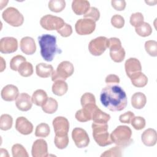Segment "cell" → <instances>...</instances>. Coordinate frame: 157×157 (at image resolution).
<instances>
[{"instance_id":"obj_44","label":"cell","mask_w":157,"mask_h":157,"mask_svg":"<svg viewBox=\"0 0 157 157\" xmlns=\"http://www.w3.org/2000/svg\"><path fill=\"white\" fill-rule=\"evenodd\" d=\"M111 23L113 26L116 28L120 29L124 26V18L118 14H115L112 16L111 18Z\"/></svg>"},{"instance_id":"obj_43","label":"cell","mask_w":157,"mask_h":157,"mask_svg":"<svg viewBox=\"0 0 157 157\" xmlns=\"http://www.w3.org/2000/svg\"><path fill=\"white\" fill-rule=\"evenodd\" d=\"M144 16L140 12H136L132 13L130 17L129 22L132 26L135 28L140 25L141 23L144 22Z\"/></svg>"},{"instance_id":"obj_25","label":"cell","mask_w":157,"mask_h":157,"mask_svg":"<svg viewBox=\"0 0 157 157\" xmlns=\"http://www.w3.org/2000/svg\"><path fill=\"white\" fill-rule=\"evenodd\" d=\"M146 102V96L141 92L135 93L131 97V105L135 109H142L145 105Z\"/></svg>"},{"instance_id":"obj_23","label":"cell","mask_w":157,"mask_h":157,"mask_svg":"<svg viewBox=\"0 0 157 157\" xmlns=\"http://www.w3.org/2000/svg\"><path fill=\"white\" fill-rule=\"evenodd\" d=\"M53 71V66L51 64L46 63H39L36 67V74L41 78L49 77L51 76Z\"/></svg>"},{"instance_id":"obj_36","label":"cell","mask_w":157,"mask_h":157,"mask_svg":"<svg viewBox=\"0 0 157 157\" xmlns=\"http://www.w3.org/2000/svg\"><path fill=\"white\" fill-rule=\"evenodd\" d=\"M145 49L148 55L156 57L157 56V42L154 40L146 41L145 43Z\"/></svg>"},{"instance_id":"obj_27","label":"cell","mask_w":157,"mask_h":157,"mask_svg":"<svg viewBox=\"0 0 157 157\" xmlns=\"http://www.w3.org/2000/svg\"><path fill=\"white\" fill-rule=\"evenodd\" d=\"M47 93L41 89L36 90L31 97L32 102L37 106L42 107L47 99Z\"/></svg>"},{"instance_id":"obj_7","label":"cell","mask_w":157,"mask_h":157,"mask_svg":"<svg viewBox=\"0 0 157 157\" xmlns=\"http://www.w3.org/2000/svg\"><path fill=\"white\" fill-rule=\"evenodd\" d=\"M2 17L6 23L15 27L20 26L24 21L23 15L17 9L13 7H9L5 9L2 13Z\"/></svg>"},{"instance_id":"obj_34","label":"cell","mask_w":157,"mask_h":157,"mask_svg":"<svg viewBox=\"0 0 157 157\" xmlns=\"http://www.w3.org/2000/svg\"><path fill=\"white\" fill-rule=\"evenodd\" d=\"M50 129L48 124L42 123L36 126L35 136L39 137H47L50 134Z\"/></svg>"},{"instance_id":"obj_48","label":"cell","mask_w":157,"mask_h":157,"mask_svg":"<svg viewBox=\"0 0 157 157\" xmlns=\"http://www.w3.org/2000/svg\"><path fill=\"white\" fill-rule=\"evenodd\" d=\"M105 82L107 84H115L120 83V78L118 75L115 74L108 75L105 79Z\"/></svg>"},{"instance_id":"obj_30","label":"cell","mask_w":157,"mask_h":157,"mask_svg":"<svg viewBox=\"0 0 157 157\" xmlns=\"http://www.w3.org/2000/svg\"><path fill=\"white\" fill-rule=\"evenodd\" d=\"M136 33L142 37L149 36L152 33V28L150 25L147 22H143L140 25L135 28Z\"/></svg>"},{"instance_id":"obj_6","label":"cell","mask_w":157,"mask_h":157,"mask_svg":"<svg viewBox=\"0 0 157 157\" xmlns=\"http://www.w3.org/2000/svg\"><path fill=\"white\" fill-rule=\"evenodd\" d=\"M110 56L115 63L122 62L125 57L124 49L121 46V42L118 38L111 37L109 39Z\"/></svg>"},{"instance_id":"obj_16","label":"cell","mask_w":157,"mask_h":157,"mask_svg":"<svg viewBox=\"0 0 157 157\" xmlns=\"http://www.w3.org/2000/svg\"><path fill=\"white\" fill-rule=\"evenodd\" d=\"M15 129L21 134L28 135L33 132V125L26 118L19 117L16 120Z\"/></svg>"},{"instance_id":"obj_32","label":"cell","mask_w":157,"mask_h":157,"mask_svg":"<svg viewBox=\"0 0 157 157\" xmlns=\"http://www.w3.org/2000/svg\"><path fill=\"white\" fill-rule=\"evenodd\" d=\"M13 124V118L9 114H2L0 118V129L2 131L10 129Z\"/></svg>"},{"instance_id":"obj_8","label":"cell","mask_w":157,"mask_h":157,"mask_svg":"<svg viewBox=\"0 0 157 157\" xmlns=\"http://www.w3.org/2000/svg\"><path fill=\"white\" fill-rule=\"evenodd\" d=\"M64 23L65 22L63 18L51 14H47L43 16L40 20V25L41 26L48 31H58L64 26Z\"/></svg>"},{"instance_id":"obj_33","label":"cell","mask_w":157,"mask_h":157,"mask_svg":"<svg viewBox=\"0 0 157 157\" xmlns=\"http://www.w3.org/2000/svg\"><path fill=\"white\" fill-rule=\"evenodd\" d=\"M66 7V2L64 0H51L48 2L49 9L54 12H60Z\"/></svg>"},{"instance_id":"obj_1","label":"cell","mask_w":157,"mask_h":157,"mask_svg":"<svg viewBox=\"0 0 157 157\" xmlns=\"http://www.w3.org/2000/svg\"><path fill=\"white\" fill-rule=\"evenodd\" d=\"M102 104L110 111L124 110L127 105V96L123 89L117 85L109 84L104 87L100 94Z\"/></svg>"},{"instance_id":"obj_38","label":"cell","mask_w":157,"mask_h":157,"mask_svg":"<svg viewBox=\"0 0 157 157\" xmlns=\"http://www.w3.org/2000/svg\"><path fill=\"white\" fill-rule=\"evenodd\" d=\"M121 156H122V147L118 145L105 151L101 155V157H107V156L120 157Z\"/></svg>"},{"instance_id":"obj_19","label":"cell","mask_w":157,"mask_h":157,"mask_svg":"<svg viewBox=\"0 0 157 157\" xmlns=\"http://www.w3.org/2000/svg\"><path fill=\"white\" fill-rule=\"evenodd\" d=\"M21 50L26 55H33L36 50V45L33 38L26 36L23 37L20 42Z\"/></svg>"},{"instance_id":"obj_22","label":"cell","mask_w":157,"mask_h":157,"mask_svg":"<svg viewBox=\"0 0 157 157\" xmlns=\"http://www.w3.org/2000/svg\"><path fill=\"white\" fill-rule=\"evenodd\" d=\"M90 8V2L86 0H74L72 2V9L78 15L85 14Z\"/></svg>"},{"instance_id":"obj_40","label":"cell","mask_w":157,"mask_h":157,"mask_svg":"<svg viewBox=\"0 0 157 157\" xmlns=\"http://www.w3.org/2000/svg\"><path fill=\"white\" fill-rule=\"evenodd\" d=\"M132 126L136 130H141L144 129L146 124V121L144 118L142 117H134L131 121Z\"/></svg>"},{"instance_id":"obj_4","label":"cell","mask_w":157,"mask_h":157,"mask_svg":"<svg viewBox=\"0 0 157 157\" xmlns=\"http://www.w3.org/2000/svg\"><path fill=\"white\" fill-rule=\"evenodd\" d=\"M93 136L96 144L101 147H105L113 144L108 132L107 123H92Z\"/></svg>"},{"instance_id":"obj_2","label":"cell","mask_w":157,"mask_h":157,"mask_svg":"<svg viewBox=\"0 0 157 157\" xmlns=\"http://www.w3.org/2000/svg\"><path fill=\"white\" fill-rule=\"evenodd\" d=\"M40 47V55L46 61H52L56 53H61V50L58 48L56 37L48 34H42L38 37Z\"/></svg>"},{"instance_id":"obj_13","label":"cell","mask_w":157,"mask_h":157,"mask_svg":"<svg viewBox=\"0 0 157 157\" xmlns=\"http://www.w3.org/2000/svg\"><path fill=\"white\" fill-rule=\"evenodd\" d=\"M18 42L13 37H2L0 41V52L2 53H12L17 51Z\"/></svg>"},{"instance_id":"obj_14","label":"cell","mask_w":157,"mask_h":157,"mask_svg":"<svg viewBox=\"0 0 157 157\" xmlns=\"http://www.w3.org/2000/svg\"><path fill=\"white\" fill-rule=\"evenodd\" d=\"M31 153L33 157H46L48 156L47 142L44 139H37L33 144Z\"/></svg>"},{"instance_id":"obj_41","label":"cell","mask_w":157,"mask_h":157,"mask_svg":"<svg viewBox=\"0 0 157 157\" xmlns=\"http://www.w3.org/2000/svg\"><path fill=\"white\" fill-rule=\"evenodd\" d=\"M85 18H90L95 22L98 21L100 18V12L99 10L94 7H91L87 12L83 15Z\"/></svg>"},{"instance_id":"obj_18","label":"cell","mask_w":157,"mask_h":157,"mask_svg":"<svg viewBox=\"0 0 157 157\" xmlns=\"http://www.w3.org/2000/svg\"><path fill=\"white\" fill-rule=\"evenodd\" d=\"M1 98L6 101H13L16 100L19 95L18 88L12 84L7 85L1 90Z\"/></svg>"},{"instance_id":"obj_17","label":"cell","mask_w":157,"mask_h":157,"mask_svg":"<svg viewBox=\"0 0 157 157\" xmlns=\"http://www.w3.org/2000/svg\"><path fill=\"white\" fill-rule=\"evenodd\" d=\"M15 105L17 109L21 111L26 112L30 110L33 105L31 96L26 93H20L16 99Z\"/></svg>"},{"instance_id":"obj_45","label":"cell","mask_w":157,"mask_h":157,"mask_svg":"<svg viewBox=\"0 0 157 157\" xmlns=\"http://www.w3.org/2000/svg\"><path fill=\"white\" fill-rule=\"evenodd\" d=\"M57 33L59 34H60L62 37H69L72 33V26L70 25L65 23L64 26L61 29L57 31Z\"/></svg>"},{"instance_id":"obj_10","label":"cell","mask_w":157,"mask_h":157,"mask_svg":"<svg viewBox=\"0 0 157 157\" xmlns=\"http://www.w3.org/2000/svg\"><path fill=\"white\" fill-rule=\"evenodd\" d=\"M96 22L90 18H80L75 25L76 33L79 35H89L94 32Z\"/></svg>"},{"instance_id":"obj_21","label":"cell","mask_w":157,"mask_h":157,"mask_svg":"<svg viewBox=\"0 0 157 157\" xmlns=\"http://www.w3.org/2000/svg\"><path fill=\"white\" fill-rule=\"evenodd\" d=\"M141 140L143 144L148 147H152L156 145L157 135L155 129L148 128L144 131L141 136Z\"/></svg>"},{"instance_id":"obj_26","label":"cell","mask_w":157,"mask_h":157,"mask_svg":"<svg viewBox=\"0 0 157 157\" xmlns=\"http://www.w3.org/2000/svg\"><path fill=\"white\" fill-rule=\"evenodd\" d=\"M52 92L56 96H61L66 93L68 90V85L65 80H58L54 82L52 85Z\"/></svg>"},{"instance_id":"obj_50","label":"cell","mask_w":157,"mask_h":157,"mask_svg":"<svg viewBox=\"0 0 157 157\" xmlns=\"http://www.w3.org/2000/svg\"><path fill=\"white\" fill-rule=\"evenodd\" d=\"M1 72H2L5 69H6V62L4 61L3 58L1 57Z\"/></svg>"},{"instance_id":"obj_20","label":"cell","mask_w":157,"mask_h":157,"mask_svg":"<svg viewBox=\"0 0 157 157\" xmlns=\"http://www.w3.org/2000/svg\"><path fill=\"white\" fill-rule=\"evenodd\" d=\"M124 68L126 75L129 77L132 74L141 72L142 66L139 60L136 58H129L124 63Z\"/></svg>"},{"instance_id":"obj_15","label":"cell","mask_w":157,"mask_h":157,"mask_svg":"<svg viewBox=\"0 0 157 157\" xmlns=\"http://www.w3.org/2000/svg\"><path fill=\"white\" fill-rule=\"evenodd\" d=\"M97 107L96 104H88L82 107V109L77 110L75 117L80 122H86L92 120V115L94 109Z\"/></svg>"},{"instance_id":"obj_11","label":"cell","mask_w":157,"mask_h":157,"mask_svg":"<svg viewBox=\"0 0 157 157\" xmlns=\"http://www.w3.org/2000/svg\"><path fill=\"white\" fill-rule=\"evenodd\" d=\"M72 138L76 147L79 148L87 147L90 143V138L87 132L81 128H75L72 130Z\"/></svg>"},{"instance_id":"obj_39","label":"cell","mask_w":157,"mask_h":157,"mask_svg":"<svg viewBox=\"0 0 157 157\" xmlns=\"http://www.w3.org/2000/svg\"><path fill=\"white\" fill-rule=\"evenodd\" d=\"M55 146L59 149H64L67 147L69 144V137L68 136H55L54 140Z\"/></svg>"},{"instance_id":"obj_3","label":"cell","mask_w":157,"mask_h":157,"mask_svg":"<svg viewBox=\"0 0 157 157\" xmlns=\"http://www.w3.org/2000/svg\"><path fill=\"white\" fill-rule=\"evenodd\" d=\"M110 136L112 142L122 148L129 146L133 142L131 138L132 131L128 126L120 125L117 126Z\"/></svg>"},{"instance_id":"obj_28","label":"cell","mask_w":157,"mask_h":157,"mask_svg":"<svg viewBox=\"0 0 157 157\" xmlns=\"http://www.w3.org/2000/svg\"><path fill=\"white\" fill-rule=\"evenodd\" d=\"M110 119V115L102 112L98 107V106L94 109L92 115V120L93 122L99 123H107Z\"/></svg>"},{"instance_id":"obj_29","label":"cell","mask_w":157,"mask_h":157,"mask_svg":"<svg viewBox=\"0 0 157 157\" xmlns=\"http://www.w3.org/2000/svg\"><path fill=\"white\" fill-rule=\"evenodd\" d=\"M58 107V104L56 100L50 97L47 98L45 104L42 106V109L45 113L52 114L57 110Z\"/></svg>"},{"instance_id":"obj_12","label":"cell","mask_w":157,"mask_h":157,"mask_svg":"<svg viewBox=\"0 0 157 157\" xmlns=\"http://www.w3.org/2000/svg\"><path fill=\"white\" fill-rule=\"evenodd\" d=\"M55 136H63L68 134L69 130V123L68 120L64 117H56L52 122Z\"/></svg>"},{"instance_id":"obj_37","label":"cell","mask_w":157,"mask_h":157,"mask_svg":"<svg viewBox=\"0 0 157 157\" xmlns=\"http://www.w3.org/2000/svg\"><path fill=\"white\" fill-rule=\"evenodd\" d=\"M25 61H26V58L23 56L20 55H16V56H13L10 61V69L13 71H18L20 66L23 62H25Z\"/></svg>"},{"instance_id":"obj_35","label":"cell","mask_w":157,"mask_h":157,"mask_svg":"<svg viewBox=\"0 0 157 157\" xmlns=\"http://www.w3.org/2000/svg\"><path fill=\"white\" fill-rule=\"evenodd\" d=\"M12 153L13 157H28L29 155L25 147L20 144H16L12 147Z\"/></svg>"},{"instance_id":"obj_46","label":"cell","mask_w":157,"mask_h":157,"mask_svg":"<svg viewBox=\"0 0 157 157\" xmlns=\"http://www.w3.org/2000/svg\"><path fill=\"white\" fill-rule=\"evenodd\" d=\"M134 117V113L131 111L125 112L123 114H121L119 117V120L123 123H131L132 119Z\"/></svg>"},{"instance_id":"obj_31","label":"cell","mask_w":157,"mask_h":157,"mask_svg":"<svg viewBox=\"0 0 157 157\" xmlns=\"http://www.w3.org/2000/svg\"><path fill=\"white\" fill-rule=\"evenodd\" d=\"M18 73L20 75L25 77L31 76L33 74V67L29 62H23L19 67L18 70Z\"/></svg>"},{"instance_id":"obj_9","label":"cell","mask_w":157,"mask_h":157,"mask_svg":"<svg viewBox=\"0 0 157 157\" xmlns=\"http://www.w3.org/2000/svg\"><path fill=\"white\" fill-rule=\"evenodd\" d=\"M109 39L104 36H99L91 40L88 44V50L94 56L101 55L109 48Z\"/></svg>"},{"instance_id":"obj_49","label":"cell","mask_w":157,"mask_h":157,"mask_svg":"<svg viewBox=\"0 0 157 157\" xmlns=\"http://www.w3.org/2000/svg\"><path fill=\"white\" fill-rule=\"evenodd\" d=\"M0 156L1 157H6V156H9L7 151L6 149L4 148H1L0 149Z\"/></svg>"},{"instance_id":"obj_42","label":"cell","mask_w":157,"mask_h":157,"mask_svg":"<svg viewBox=\"0 0 157 157\" xmlns=\"http://www.w3.org/2000/svg\"><path fill=\"white\" fill-rule=\"evenodd\" d=\"M80 103L82 107L88 104H96L95 96L91 93H85L81 97Z\"/></svg>"},{"instance_id":"obj_5","label":"cell","mask_w":157,"mask_h":157,"mask_svg":"<svg viewBox=\"0 0 157 157\" xmlns=\"http://www.w3.org/2000/svg\"><path fill=\"white\" fill-rule=\"evenodd\" d=\"M74 72V67L71 62L68 61H62L58 64L56 69L53 71L51 75L52 80L53 82L58 80H65L71 76Z\"/></svg>"},{"instance_id":"obj_47","label":"cell","mask_w":157,"mask_h":157,"mask_svg":"<svg viewBox=\"0 0 157 157\" xmlns=\"http://www.w3.org/2000/svg\"><path fill=\"white\" fill-rule=\"evenodd\" d=\"M111 4L113 8L116 10L121 11L125 9L126 3L124 0H112L111 1Z\"/></svg>"},{"instance_id":"obj_24","label":"cell","mask_w":157,"mask_h":157,"mask_svg":"<svg viewBox=\"0 0 157 157\" xmlns=\"http://www.w3.org/2000/svg\"><path fill=\"white\" fill-rule=\"evenodd\" d=\"M131 79L132 84L138 88L144 87L148 82L147 77L142 72H136L129 77Z\"/></svg>"}]
</instances>
